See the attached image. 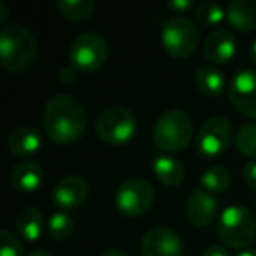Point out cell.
<instances>
[{
    "instance_id": "26",
    "label": "cell",
    "mask_w": 256,
    "mask_h": 256,
    "mask_svg": "<svg viewBox=\"0 0 256 256\" xmlns=\"http://www.w3.org/2000/svg\"><path fill=\"white\" fill-rule=\"evenodd\" d=\"M23 246L14 234L8 230L0 232V256H22Z\"/></svg>"
},
{
    "instance_id": "1",
    "label": "cell",
    "mask_w": 256,
    "mask_h": 256,
    "mask_svg": "<svg viewBox=\"0 0 256 256\" xmlns=\"http://www.w3.org/2000/svg\"><path fill=\"white\" fill-rule=\"evenodd\" d=\"M86 110L70 95H54L44 110V132L54 144L68 146L78 142L86 132Z\"/></svg>"
},
{
    "instance_id": "5",
    "label": "cell",
    "mask_w": 256,
    "mask_h": 256,
    "mask_svg": "<svg viewBox=\"0 0 256 256\" xmlns=\"http://www.w3.org/2000/svg\"><path fill=\"white\" fill-rule=\"evenodd\" d=\"M137 130V120L126 107L114 106L100 112L95 123V134L104 144L121 146L134 139Z\"/></svg>"
},
{
    "instance_id": "31",
    "label": "cell",
    "mask_w": 256,
    "mask_h": 256,
    "mask_svg": "<svg viewBox=\"0 0 256 256\" xmlns=\"http://www.w3.org/2000/svg\"><path fill=\"white\" fill-rule=\"evenodd\" d=\"M100 256H128V254L124 251H121V249H107Z\"/></svg>"
},
{
    "instance_id": "2",
    "label": "cell",
    "mask_w": 256,
    "mask_h": 256,
    "mask_svg": "<svg viewBox=\"0 0 256 256\" xmlns=\"http://www.w3.org/2000/svg\"><path fill=\"white\" fill-rule=\"evenodd\" d=\"M39 44L23 25H6L0 32V64L11 74L28 70L37 60Z\"/></svg>"
},
{
    "instance_id": "8",
    "label": "cell",
    "mask_w": 256,
    "mask_h": 256,
    "mask_svg": "<svg viewBox=\"0 0 256 256\" xmlns=\"http://www.w3.org/2000/svg\"><path fill=\"white\" fill-rule=\"evenodd\" d=\"M109 56L107 40L98 34H81L68 50V64L78 72H95Z\"/></svg>"
},
{
    "instance_id": "32",
    "label": "cell",
    "mask_w": 256,
    "mask_h": 256,
    "mask_svg": "<svg viewBox=\"0 0 256 256\" xmlns=\"http://www.w3.org/2000/svg\"><path fill=\"white\" fill-rule=\"evenodd\" d=\"M8 6H6V2L0 0V23H4L8 20Z\"/></svg>"
},
{
    "instance_id": "9",
    "label": "cell",
    "mask_w": 256,
    "mask_h": 256,
    "mask_svg": "<svg viewBox=\"0 0 256 256\" xmlns=\"http://www.w3.org/2000/svg\"><path fill=\"white\" fill-rule=\"evenodd\" d=\"M232 142V124L224 118H210L196 134V150L206 158H218Z\"/></svg>"
},
{
    "instance_id": "7",
    "label": "cell",
    "mask_w": 256,
    "mask_h": 256,
    "mask_svg": "<svg viewBox=\"0 0 256 256\" xmlns=\"http://www.w3.org/2000/svg\"><path fill=\"white\" fill-rule=\"evenodd\" d=\"M156 192L153 184L146 179H128L114 195V206L118 212L126 218H139L144 216L153 207Z\"/></svg>"
},
{
    "instance_id": "28",
    "label": "cell",
    "mask_w": 256,
    "mask_h": 256,
    "mask_svg": "<svg viewBox=\"0 0 256 256\" xmlns=\"http://www.w3.org/2000/svg\"><path fill=\"white\" fill-rule=\"evenodd\" d=\"M242 176H244L246 184L256 192V162H249V164L244 167V172H242Z\"/></svg>"
},
{
    "instance_id": "25",
    "label": "cell",
    "mask_w": 256,
    "mask_h": 256,
    "mask_svg": "<svg viewBox=\"0 0 256 256\" xmlns=\"http://www.w3.org/2000/svg\"><path fill=\"white\" fill-rule=\"evenodd\" d=\"M196 22L202 26H218L224 18H226V11L221 6L214 4V2H202L196 8Z\"/></svg>"
},
{
    "instance_id": "16",
    "label": "cell",
    "mask_w": 256,
    "mask_h": 256,
    "mask_svg": "<svg viewBox=\"0 0 256 256\" xmlns=\"http://www.w3.org/2000/svg\"><path fill=\"white\" fill-rule=\"evenodd\" d=\"M226 20L238 32H256V0H234L226 8Z\"/></svg>"
},
{
    "instance_id": "12",
    "label": "cell",
    "mask_w": 256,
    "mask_h": 256,
    "mask_svg": "<svg viewBox=\"0 0 256 256\" xmlns=\"http://www.w3.org/2000/svg\"><path fill=\"white\" fill-rule=\"evenodd\" d=\"M90 195V184L81 176H67L54 186L53 202L60 209H76L86 202Z\"/></svg>"
},
{
    "instance_id": "4",
    "label": "cell",
    "mask_w": 256,
    "mask_h": 256,
    "mask_svg": "<svg viewBox=\"0 0 256 256\" xmlns=\"http://www.w3.org/2000/svg\"><path fill=\"white\" fill-rule=\"evenodd\" d=\"M220 238L234 249H246L256 238L254 214L244 206H228L218 221Z\"/></svg>"
},
{
    "instance_id": "13",
    "label": "cell",
    "mask_w": 256,
    "mask_h": 256,
    "mask_svg": "<svg viewBox=\"0 0 256 256\" xmlns=\"http://www.w3.org/2000/svg\"><path fill=\"white\" fill-rule=\"evenodd\" d=\"M218 209H220V204H218L216 196H212V193L206 192V190H195L188 200L186 214L195 226L207 228L216 220Z\"/></svg>"
},
{
    "instance_id": "3",
    "label": "cell",
    "mask_w": 256,
    "mask_h": 256,
    "mask_svg": "<svg viewBox=\"0 0 256 256\" xmlns=\"http://www.w3.org/2000/svg\"><path fill=\"white\" fill-rule=\"evenodd\" d=\"M193 137V121L184 110H165L153 126V144L165 153L184 150Z\"/></svg>"
},
{
    "instance_id": "34",
    "label": "cell",
    "mask_w": 256,
    "mask_h": 256,
    "mask_svg": "<svg viewBox=\"0 0 256 256\" xmlns=\"http://www.w3.org/2000/svg\"><path fill=\"white\" fill-rule=\"evenodd\" d=\"M249 54H251V60H252V64L256 65V40L251 44V50H249Z\"/></svg>"
},
{
    "instance_id": "15",
    "label": "cell",
    "mask_w": 256,
    "mask_h": 256,
    "mask_svg": "<svg viewBox=\"0 0 256 256\" xmlns=\"http://www.w3.org/2000/svg\"><path fill=\"white\" fill-rule=\"evenodd\" d=\"M42 146V139L37 130L30 126H20L9 134L8 148L14 156L28 158L36 154Z\"/></svg>"
},
{
    "instance_id": "14",
    "label": "cell",
    "mask_w": 256,
    "mask_h": 256,
    "mask_svg": "<svg viewBox=\"0 0 256 256\" xmlns=\"http://www.w3.org/2000/svg\"><path fill=\"white\" fill-rule=\"evenodd\" d=\"M235 51H237L235 37L226 28L212 30L204 42V56L214 65L228 64L235 56Z\"/></svg>"
},
{
    "instance_id": "11",
    "label": "cell",
    "mask_w": 256,
    "mask_h": 256,
    "mask_svg": "<svg viewBox=\"0 0 256 256\" xmlns=\"http://www.w3.org/2000/svg\"><path fill=\"white\" fill-rule=\"evenodd\" d=\"M142 256H184V246L181 237L167 226H156L150 230L140 244Z\"/></svg>"
},
{
    "instance_id": "6",
    "label": "cell",
    "mask_w": 256,
    "mask_h": 256,
    "mask_svg": "<svg viewBox=\"0 0 256 256\" xmlns=\"http://www.w3.org/2000/svg\"><path fill=\"white\" fill-rule=\"evenodd\" d=\"M200 42V32L195 23L184 16H172L165 22L162 30V46L168 56L184 60L196 51Z\"/></svg>"
},
{
    "instance_id": "35",
    "label": "cell",
    "mask_w": 256,
    "mask_h": 256,
    "mask_svg": "<svg viewBox=\"0 0 256 256\" xmlns=\"http://www.w3.org/2000/svg\"><path fill=\"white\" fill-rule=\"evenodd\" d=\"M238 256H256V249H246Z\"/></svg>"
},
{
    "instance_id": "24",
    "label": "cell",
    "mask_w": 256,
    "mask_h": 256,
    "mask_svg": "<svg viewBox=\"0 0 256 256\" xmlns=\"http://www.w3.org/2000/svg\"><path fill=\"white\" fill-rule=\"evenodd\" d=\"M235 146L242 156L256 158V123H248L238 130Z\"/></svg>"
},
{
    "instance_id": "17",
    "label": "cell",
    "mask_w": 256,
    "mask_h": 256,
    "mask_svg": "<svg viewBox=\"0 0 256 256\" xmlns=\"http://www.w3.org/2000/svg\"><path fill=\"white\" fill-rule=\"evenodd\" d=\"M44 172L37 162L25 160L22 164L14 165L11 170V182L18 192L22 193H32L42 184Z\"/></svg>"
},
{
    "instance_id": "23",
    "label": "cell",
    "mask_w": 256,
    "mask_h": 256,
    "mask_svg": "<svg viewBox=\"0 0 256 256\" xmlns=\"http://www.w3.org/2000/svg\"><path fill=\"white\" fill-rule=\"evenodd\" d=\"M48 232H50L51 238L54 240H67L74 234V221L68 214L65 212H54L50 218V223H48Z\"/></svg>"
},
{
    "instance_id": "20",
    "label": "cell",
    "mask_w": 256,
    "mask_h": 256,
    "mask_svg": "<svg viewBox=\"0 0 256 256\" xmlns=\"http://www.w3.org/2000/svg\"><path fill=\"white\" fill-rule=\"evenodd\" d=\"M196 88L207 96H220L224 92V86H226V78L218 67L212 65H207L202 67L195 76Z\"/></svg>"
},
{
    "instance_id": "33",
    "label": "cell",
    "mask_w": 256,
    "mask_h": 256,
    "mask_svg": "<svg viewBox=\"0 0 256 256\" xmlns=\"http://www.w3.org/2000/svg\"><path fill=\"white\" fill-rule=\"evenodd\" d=\"M28 256H51L48 251H44V249H36V251H32Z\"/></svg>"
},
{
    "instance_id": "21",
    "label": "cell",
    "mask_w": 256,
    "mask_h": 256,
    "mask_svg": "<svg viewBox=\"0 0 256 256\" xmlns=\"http://www.w3.org/2000/svg\"><path fill=\"white\" fill-rule=\"evenodd\" d=\"M54 8L65 18L67 22L72 23H81L92 18L93 11H95V4L92 0H56Z\"/></svg>"
},
{
    "instance_id": "29",
    "label": "cell",
    "mask_w": 256,
    "mask_h": 256,
    "mask_svg": "<svg viewBox=\"0 0 256 256\" xmlns=\"http://www.w3.org/2000/svg\"><path fill=\"white\" fill-rule=\"evenodd\" d=\"M168 9H172L174 12H186L193 8V2L192 0H170L167 4Z\"/></svg>"
},
{
    "instance_id": "10",
    "label": "cell",
    "mask_w": 256,
    "mask_h": 256,
    "mask_svg": "<svg viewBox=\"0 0 256 256\" xmlns=\"http://www.w3.org/2000/svg\"><path fill=\"white\" fill-rule=\"evenodd\" d=\"M228 98L238 112L256 120V70H238L228 84Z\"/></svg>"
},
{
    "instance_id": "19",
    "label": "cell",
    "mask_w": 256,
    "mask_h": 256,
    "mask_svg": "<svg viewBox=\"0 0 256 256\" xmlns=\"http://www.w3.org/2000/svg\"><path fill=\"white\" fill-rule=\"evenodd\" d=\"M153 174L165 186H179L184 179V165L172 156H158L153 160Z\"/></svg>"
},
{
    "instance_id": "30",
    "label": "cell",
    "mask_w": 256,
    "mask_h": 256,
    "mask_svg": "<svg viewBox=\"0 0 256 256\" xmlns=\"http://www.w3.org/2000/svg\"><path fill=\"white\" fill-rule=\"evenodd\" d=\"M202 256H228L226 249L221 248V246H209V248L204 251Z\"/></svg>"
},
{
    "instance_id": "22",
    "label": "cell",
    "mask_w": 256,
    "mask_h": 256,
    "mask_svg": "<svg viewBox=\"0 0 256 256\" xmlns=\"http://www.w3.org/2000/svg\"><path fill=\"white\" fill-rule=\"evenodd\" d=\"M232 176L224 167H210L209 170L204 172L202 186L209 193H221L230 188Z\"/></svg>"
},
{
    "instance_id": "27",
    "label": "cell",
    "mask_w": 256,
    "mask_h": 256,
    "mask_svg": "<svg viewBox=\"0 0 256 256\" xmlns=\"http://www.w3.org/2000/svg\"><path fill=\"white\" fill-rule=\"evenodd\" d=\"M56 78H58V81H60L62 84L67 86V84H70V82H74L76 79H78V70H76V68L68 64V65H65V67L60 68V72L56 74Z\"/></svg>"
},
{
    "instance_id": "18",
    "label": "cell",
    "mask_w": 256,
    "mask_h": 256,
    "mask_svg": "<svg viewBox=\"0 0 256 256\" xmlns=\"http://www.w3.org/2000/svg\"><path fill=\"white\" fill-rule=\"evenodd\" d=\"M16 228L20 235L30 242H36L42 235L44 216L36 207H25L16 214Z\"/></svg>"
}]
</instances>
